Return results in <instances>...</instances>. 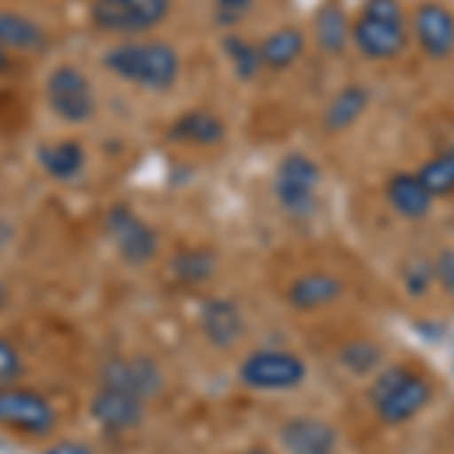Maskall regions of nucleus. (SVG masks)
I'll list each match as a JSON object with an SVG mask.
<instances>
[{
    "label": "nucleus",
    "instance_id": "obj_23",
    "mask_svg": "<svg viewBox=\"0 0 454 454\" xmlns=\"http://www.w3.org/2000/svg\"><path fill=\"white\" fill-rule=\"evenodd\" d=\"M370 106V91L361 85H346L325 109V130L327 134H342V130L355 128L361 115Z\"/></svg>",
    "mask_w": 454,
    "mask_h": 454
},
{
    "label": "nucleus",
    "instance_id": "obj_17",
    "mask_svg": "<svg viewBox=\"0 0 454 454\" xmlns=\"http://www.w3.org/2000/svg\"><path fill=\"white\" fill-rule=\"evenodd\" d=\"M36 164H40L46 179L58 182V185H70V182L82 179L88 167V152L73 137H61V140H49L36 149Z\"/></svg>",
    "mask_w": 454,
    "mask_h": 454
},
{
    "label": "nucleus",
    "instance_id": "obj_19",
    "mask_svg": "<svg viewBox=\"0 0 454 454\" xmlns=\"http://www.w3.org/2000/svg\"><path fill=\"white\" fill-rule=\"evenodd\" d=\"M0 46L10 55H36L49 46V31L27 12L0 10Z\"/></svg>",
    "mask_w": 454,
    "mask_h": 454
},
{
    "label": "nucleus",
    "instance_id": "obj_3",
    "mask_svg": "<svg viewBox=\"0 0 454 454\" xmlns=\"http://www.w3.org/2000/svg\"><path fill=\"white\" fill-rule=\"evenodd\" d=\"M351 43L370 61H394L406 52L409 27L400 0H364L361 16L351 21Z\"/></svg>",
    "mask_w": 454,
    "mask_h": 454
},
{
    "label": "nucleus",
    "instance_id": "obj_31",
    "mask_svg": "<svg viewBox=\"0 0 454 454\" xmlns=\"http://www.w3.org/2000/svg\"><path fill=\"white\" fill-rule=\"evenodd\" d=\"M43 454H91V449H88L85 442H73V439H64V442H55L49 445Z\"/></svg>",
    "mask_w": 454,
    "mask_h": 454
},
{
    "label": "nucleus",
    "instance_id": "obj_30",
    "mask_svg": "<svg viewBox=\"0 0 454 454\" xmlns=\"http://www.w3.org/2000/svg\"><path fill=\"white\" fill-rule=\"evenodd\" d=\"M434 285L454 297V248H439L434 258Z\"/></svg>",
    "mask_w": 454,
    "mask_h": 454
},
{
    "label": "nucleus",
    "instance_id": "obj_14",
    "mask_svg": "<svg viewBox=\"0 0 454 454\" xmlns=\"http://www.w3.org/2000/svg\"><path fill=\"white\" fill-rule=\"evenodd\" d=\"M412 34L421 52L434 61L454 55V12L439 0H424L412 12Z\"/></svg>",
    "mask_w": 454,
    "mask_h": 454
},
{
    "label": "nucleus",
    "instance_id": "obj_24",
    "mask_svg": "<svg viewBox=\"0 0 454 454\" xmlns=\"http://www.w3.org/2000/svg\"><path fill=\"white\" fill-rule=\"evenodd\" d=\"M336 361H340V367L348 370L351 376H376V372L382 370L385 351L372 340H351L336 351Z\"/></svg>",
    "mask_w": 454,
    "mask_h": 454
},
{
    "label": "nucleus",
    "instance_id": "obj_15",
    "mask_svg": "<svg viewBox=\"0 0 454 454\" xmlns=\"http://www.w3.org/2000/svg\"><path fill=\"white\" fill-rule=\"evenodd\" d=\"M224 137L227 124L209 106H192L167 124V140L188 145V149H212V145H222Z\"/></svg>",
    "mask_w": 454,
    "mask_h": 454
},
{
    "label": "nucleus",
    "instance_id": "obj_16",
    "mask_svg": "<svg viewBox=\"0 0 454 454\" xmlns=\"http://www.w3.org/2000/svg\"><path fill=\"white\" fill-rule=\"evenodd\" d=\"M342 294H346V282L340 276L327 273V270H312V273L297 276L285 288V303L294 312H321L340 303Z\"/></svg>",
    "mask_w": 454,
    "mask_h": 454
},
{
    "label": "nucleus",
    "instance_id": "obj_21",
    "mask_svg": "<svg viewBox=\"0 0 454 454\" xmlns=\"http://www.w3.org/2000/svg\"><path fill=\"white\" fill-rule=\"evenodd\" d=\"M312 34L321 52L342 55L351 43V21L342 10V0H325L312 16Z\"/></svg>",
    "mask_w": 454,
    "mask_h": 454
},
{
    "label": "nucleus",
    "instance_id": "obj_32",
    "mask_svg": "<svg viewBox=\"0 0 454 454\" xmlns=\"http://www.w3.org/2000/svg\"><path fill=\"white\" fill-rule=\"evenodd\" d=\"M10 67H12V58H10V52H6L4 46H0V76H4Z\"/></svg>",
    "mask_w": 454,
    "mask_h": 454
},
{
    "label": "nucleus",
    "instance_id": "obj_34",
    "mask_svg": "<svg viewBox=\"0 0 454 454\" xmlns=\"http://www.w3.org/2000/svg\"><path fill=\"white\" fill-rule=\"evenodd\" d=\"M4 300H6V291H4V288H0V306H4Z\"/></svg>",
    "mask_w": 454,
    "mask_h": 454
},
{
    "label": "nucleus",
    "instance_id": "obj_2",
    "mask_svg": "<svg viewBox=\"0 0 454 454\" xmlns=\"http://www.w3.org/2000/svg\"><path fill=\"white\" fill-rule=\"evenodd\" d=\"M434 400V385L427 376L403 367V364H387L376 372L370 385V403L376 419L385 427H403L412 419H419Z\"/></svg>",
    "mask_w": 454,
    "mask_h": 454
},
{
    "label": "nucleus",
    "instance_id": "obj_18",
    "mask_svg": "<svg viewBox=\"0 0 454 454\" xmlns=\"http://www.w3.org/2000/svg\"><path fill=\"white\" fill-rule=\"evenodd\" d=\"M387 207L406 222H421L434 212V194L424 188L419 173H394L385 185Z\"/></svg>",
    "mask_w": 454,
    "mask_h": 454
},
{
    "label": "nucleus",
    "instance_id": "obj_7",
    "mask_svg": "<svg viewBox=\"0 0 454 454\" xmlns=\"http://www.w3.org/2000/svg\"><path fill=\"white\" fill-rule=\"evenodd\" d=\"M58 427L55 403L36 387L12 385L0 391V430H10L16 436L46 439Z\"/></svg>",
    "mask_w": 454,
    "mask_h": 454
},
{
    "label": "nucleus",
    "instance_id": "obj_8",
    "mask_svg": "<svg viewBox=\"0 0 454 454\" xmlns=\"http://www.w3.org/2000/svg\"><path fill=\"white\" fill-rule=\"evenodd\" d=\"M106 239L128 267H145L158 258L160 233L128 203H113L104 215Z\"/></svg>",
    "mask_w": 454,
    "mask_h": 454
},
{
    "label": "nucleus",
    "instance_id": "obj_1",
    "mask_svg": "<svg viewBox=\"0 0 454 454\" xmlns=\"http://www.w3.org/2000/svg\"><path fill=\"white\" fill-rule=\"evenodd\" d=\"M104 67L121 82L149 94L173 91L182 76V55L173 43L158 36L119 40L104 52Z\"/></svg>",
    "mask_w": 454,
    "mask_h": 454
},
{
    "label": "nucleus",
    "instance_id": "obj_5",
    "mask_svg": "<svg viewBox=\"0 0 454 454\" xmlns=\"http://www.w3.org/2000/svg\"><path fill=\"white\" fill-rule=\"evenodd\" d=\"M43 98H46L49 113L64 124H88L98 115V91L88 73L76 64H55L43 79Z\"/></svg>",
    "mask_w": 454,
    "mask_h": 454
},
{
    "label": "nucleus",
    "instance_id": "obj_27",
    "mask_svg": "<svg viewBox=\"0 0 454 454\" xmlns=\"http://www.w3.org/2000/svg\"><path fill=\"white\" fill-rule=\"evenodd\" d=\"M403 288L409 297H424L434 288V261L430 258H412L403 270Z\"/></svg>",
    "mask_w": 454,
    "mask_h": 454
},
{
    "label": "nucleus",
    "instance_id": "obj_20",
    "mask_svg": "<svg viewBox=\"0 0 454 454\" xmlns=\"http://www.w3.org/2000/svg\"><path fill=\"white\" fill-rule=\"evenodd\" d=\"M170 279L182 288H203L218 273V254L207 246H188L170 258Z\"/></svg>",
    "mask_w": 454,
    "mask_h": 454
},
{
    "label": "nucleus",
    "instance_id": "obj_4",
    "mask_svg": "<svg viewBox=\"0 0 454 454\" xmlns=\"http://www.w3.org/2000/svg\"><path fill=\"white\" fill-rule=\"evenodd\" d=\"M173 0H91L88 21L94 31L115 36V40H134L149 36L170 19Z\"/></svg>",
    "mask_w": 454,
    "mask_h": 454
},
{
    "label": "nucleus",
    "instance_id": "obj_9",
    "mask_svg": "<svg viewBox=\"0 0 454 454\" xmlns=\"http://www.w3.org/2000/svg\"><path fill=\"white\" fill-rule=\"evenodd\" d=\"M321 167L306 152H288L273 173V194L291 218H309L318 209Z\"/></svg>",
    "mask_w": 454,
    "mask_h": 454
},
{
    "label": "nucleus",
    "instance_id": "obj_11",
    "mask_svg": "<svg viewBox=\"0 0 454 454\" xmlns=\"http://www.w3.org/2000/svg\"><path fill=\"white\" fill-rule=\"evenodd\" d=\"M88 415L98 424L100 430L113 436H124L140 430L145 419H149V403L134 397V394H124L119 387L98 385L94 394L88 397Z\"/></svg>",
    "mask_w": 454,
    "mask_h": 454
},
{
    "label": "nucleus",
    "instance_id": "obj_33",
    "mask_svg": "<svg viewBox=\"0 0 454 454\" xmlns=\"http://www.w3.org/2000/svg\"><path fill=\"white\" fill-rule=\"evenodd\" d=\"M243 454H276L273 449H267V445H252L248 451H243Z\"/></svg>",
    "mask_w": 454,
    "mask_h": 454
},
{
    "label": "nucleus",
    "instance_id": "obj_25",
    "mask_svg": "<svg viewBox=\"0 0 454 454\" xmlns=\"http://www.w3.org/2000/svg\"><path fill=\"white\" fill-rule=\"evenodd\" d=\"M419 179L424 182V188L434 194V200L436 197H451L454 194V145L430 158L419 170Z\"/></svg>",
    "mask_w": 454,
    "mask_h": 454
},
{
    "label": "nucleus",
    "instance_id": "obj_10",
    "mask_svg": "<svg viewBox=\"0 0 454 454\" xmlns=\"http://www.w3.org/2000/svg\"><path fill=\"white\" fill-rule=\"evenodd\" d=\"M98 385L152 403L167 391V372L152 355H109L98 367Z\"/></svg>",
    "mask_w": 454,
    "mask_h": 454
},
{
    "label": "nucleus",
    "instance_id": "obj_26",
    "mask_svg": "<svg viewBox=\"0 0 454 454\" xmlns=\"http://www.w3.org/2000/svg\"><path fill=\"white\" fill-rule=\"evenodd\" d=\"M222 46H224V55H227V61H231L233 73H237V79L248 82V79H254L263 70L258 43L246 40V36H239V34H227Z\"/></svg>",
    "mask_w": 454,
    "mask_h": 454
},
{
    "label": "nucleus",
    "instance_id": "obj_28",
    "mask_svg": "<svg viewBox=\"0 0 454 454\" xmlns=\"http://www.w3.org/2000/svg\"><path fill=\"white\" fill-rule=\"evenodd\" d=\"M21 372H25V357L10 336L0 333V391L12 385H21Z\"/></svg>",
    "mask_w": 454,
    "mask_h": 454
},
{
    "label": "nucleus",
    "instance_id": "obj_6",
    "mask_svg": "<svg viewBox=\"0 0 454 454\" xmlns=\"http://www.w3.org/2000/svg\"><path fill=\"white\" fill-rule=\"evenodd\" d=\"M306 372L309 370H306L303 357L285 348H254L237 367L239 385L258 394L294 391L306 382Z\"/></svg>",
    "mask_w": 454,
    "mask_h": 454
},
{
    "label": "nucleus",
    "instance_id": "obj_12",
    "mask_svg": "<svg viewBox=\"0 0 454 454\" xmlns=\"http://www.w3.org/2000/svg\"><path fill=\"white\" fill-rule=\"evenodd\" d=\"M276 442L282 454H336L340 430L318 415H291L276 430Z\"/></svg>",
    "mask_w": 454,
    "mask_h": 454
},
{
    "label": "nucleus",
    "instance_id": "obj_29",
    "mask_svg": "<svg viewBox=\"0 0 454 454\" xmlns=\"http://www.w3.org/2000/svg\"><path fill=\"white\" fill-rule=\"evenodd\" d=\"M212 6H215V21L222 27H233L239 25L248 12H252L254 0H212Z\"/></svg>",
    "mask_w": 454,
    "mask_h": 454
},
{
    "label": "nucleus",
    "instance_id": "obj_22",
    "mask_svg": "<svg viewBox=\"0 0 454 454\" xmlns=\"http://www.w3.org/2000/svg\"><path fill=\"white\" fill-rule=\"evenodd\" d=\"M306 52V34L300 27H279V31L267 34L258 43V55H261V67L263 70H288L303 58Z\"/></svg>",
    "mask_w": 454,
    "mask_h": 454
},
{
    "label": "nucleus",
    "instance_id": "obj_13",
    "mask_svg": "<svg viewBox=\"0 0 454 454\" xmlns=\"http://www.w3.org/2000/svg\"><path fill=\"white\" fill-rule=\"evenodd\" d=\"M197 327H200L203 340L218 351H231L246 340V315L239 309L237 300L231 297H209L203 300L200 312H197Z\"/></svg>",
    "mask_w": 454,
    "mask_h": 454
}]
</instances>
